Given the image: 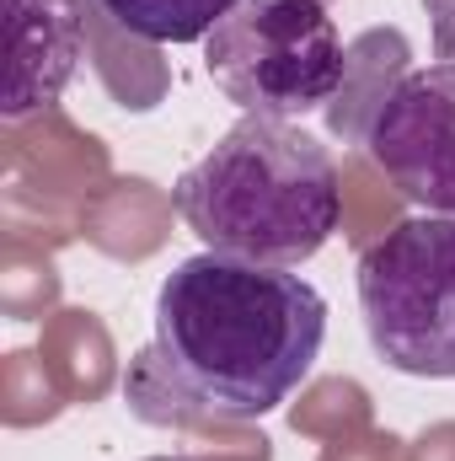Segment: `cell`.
<instances>
[{"label":"cell","instance_id":"cell-1","mask_svg":"<svg viewBox=\"0 0 455 461\" xmlns=\"http://www.w3.org/2000/svg\"><path fill=\"white\" fill-rule=\"evenodd\" d=\"M327 339V301L311 279L226 252L183 258L156 290V339L123 392L139 419L172 397L161 424H246L295 397Z\"/></svg>","mask_w":455,"mask_h":461},{"label":"cell","instance_id":"cell-2","mask_svg":"<svg viewBox=\"0 0 455 461\" xmlns=\"http://www.w3.org/2000/svg\"><path fill=\"white\" fill-rule=\"evenodd\" d=\"M172 204L210 252L300 268L338 230V161L300 123L246 113L177 177Z\"/></svg>","mask_w":455,"mask_h":461},{"label":"cell","instance_id":"cell-3","mask_svg":"<svg viewBox=\"0 0 455 461\" xmlns=\"http://www.w3.org/2000/svg\"><path fill=\"white\" fill-rule=\"evenodd\" d=\"M204 70L241 113L295 123L348 86V49L322 0H241L204 38Z\"/></svg>","mask_w":455,"mask_h":461},{"label":"cell","instance_id":"cell-4","mask_svg":"<svg viewBox=\"0 0 455 461\" xmlns=\"http://www.w3.org/2000/svg\"><path fill=\"white\" fill-rule=\"evenodd\" d=\"M370 348L418 381H455V215H418L359 252Z\"/></svg>","mask_w":455,"mask_h":461},{"label":"cell","instance_id":"cell-5","mask_svg":"<svg viewBox=\"0 0 455 461\" xmlns=\"http://www.w3.org/2000/svg\"><path fill=\"white\" fill-rule=\"evenodd\" d=\"M370 161L386 183L424 204L429 215H455V65H424L397 76L359 129Z\"/></svg>","mask_w":455,"mask_h":461},{"label":"cell","instance_id":"cell-6","mask_svg":"<svg viewBox=\"0 0 455 461\" xmlns=\"http://www.w3.org/2000/svg\"><path fill=\"white\" fill-rule=\"evenodd\" d=\"M81 5L76 0H5V97L0 113L27 118L65 97L81 70Z\"/></svg>","mask_w":455,"mask_h":461},{"label":"cell","instance_id":"cell-7","mask_svg":"<svg viewBox=\"0 0 455 461\" xmlns=\"http://www.w3.org/2000/svg\"><path fill=\"white\" fill-rule=\"evenodd\" d=\"M123 32L145 43H199L210 38L241 0H97Z\"/></svg>","mask_w":455,"mask_h":461},{"label":"cell","instance_id":"cell-8","mask_svg":"<svg viewBox=\"0 0 455 461\" xmlns=\"http://www.w3.org/2000/svg\"><path fill=\"white\" fill-rule=\"evenodd\" d=\"M429 11V32H434V54L455 65V0H418Z\"/></svg>","mask_w":455,"mask_h":461}]
</instances>
